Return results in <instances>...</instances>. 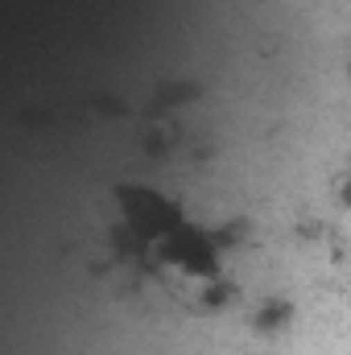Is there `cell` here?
<instances>
[{"instance_id":"3957f363","label":"cell","mask_w":351,"mask_h":355,"mask_svg":"<svg viewBox=\"0 0 351 355\" xmlns=\"http://www.w3.org/2000/svg\"><path fill=\"white\" fill-rule=\"evenodd\" d=\"M343 207H351V182L343 186Z\"/></svg>"},{"instance_id":"7a4b0ae2","label":"cell","mask_w":351,"mask_h":355,"mask_svg":"<svg viewBox=\"0 0 351 355\" xmlns=\"http://www.w3.org/2000/svg\"><path fill=\"white\" fill-rule=\"evenodd\" d=\"M293 318V306L285 302V297H273V302H264L261 314H257V327H264V331H277V327H285Z\"/></svg>"},{"instance_id":"6da1fadb","label":"cell","mask_w":351,"mask_h":355,"mask_svg":"<svg viewBox=\"0 0 351 355\" xmlns=\"http://www.w3.org/2000/svg\"><path fill=\"white\" fill-rule=\"evenodd\" d=\"M116 198H120V207H124V223L132 227V236H137L141 244H153V248H157L174 227L186 223L182 207H178L174 198H166L162 190H149V186H120Z\"/></svg>"}]
</instances>
